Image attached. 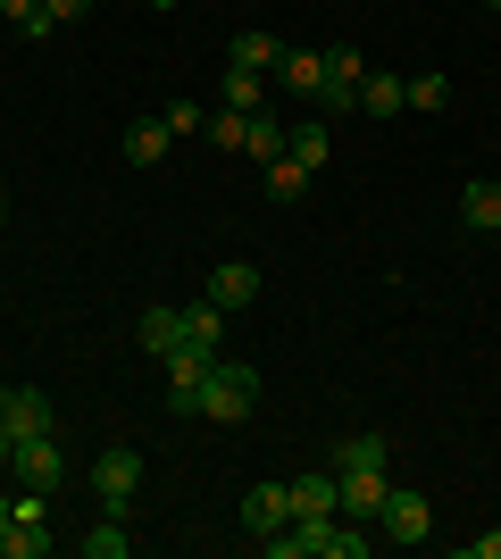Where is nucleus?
I'll return each instance as SVG.
<instances>
[{"label": "nucleus", "instance_id": "72a5a7b5", "mask_svg": "<svg viewBox=\"0 0 501 559\" xmlns=\"http://www.w3.org/2000/svg\"><path fill=\"white\" fill-rule=\"evenodd\" d=\"M0 409H9V384H0Z\"/></svg>", "mask_w": 501, "mask_h": 559}, {"label": "nucleus", "instance_id": "aec40b11", "mask_svg": "<svg viewBox=\"0 0 501 559\" xmlns=\"http://www.w3.org/2000/svg\"><path fill=\"white\" fill-rule=\"evenodd\" d=\"M126 551H134V535H126V518L109 510V518L93 526V535H84V559H126Z\"/></svg>", "mask_w": 501, "mask_h": 559}, {"label": "nucleus", "instance_id": "473e14b6", "mask_svg": "<svg viewBox=\"0 0 501 559\" xmlns=\"http://www.w3.org/2000/svg\"><path fill=\"white\" fill-rule=\"evenodd\" d=\"M9 510H17V501H9V492H0V526H9Z\"/></svg>", "mask_w": 501, "mask_h": 559}, {"label": "nucleus", "instance_id": "cd10ccee", "mask_svg": "<svg viewBox=\"0 0 501 559\" xmlns=\"http://www.w3.org/2000/svg\"><path fill=\"white\" fill-rule=\"evenodd\" d=\"M167 134H201V126H210V117H201V109H192V100H167Z\"/></svg>", "mask_w": 501, "mask_h": 559}, {"label": "nucleus", "instance_id": "f03ea898", "mask_svg": "<svg viewBox=\"0 0 501 559\" xmlns=\"http://www.w3.org/2000/svg\"><path fill=\"white\" fill-rule=\"evenodd\" d=\"M359 75H368V59H359L351 43H334L326 50V75H318V109H326V117L359 109Z\"/></svg>", "mask_w": 501, "mask_h": 559}, {"label": "nucleus", "instance_id": "393cba45", "mask_svg": "<svg viewBox=\"0 0 501 559\" xmlns=\"http://www.w3.org/2000/svg\"><path fill=\"white\" fill-rule=\"evenodd\" d=\"M285 151H293V159H301V167H310V176H318L334 142H326V126H293V142H285Z\"/></svg>", "mask_w": 501, "mask_h": 559}, {"label": "nucleus", "instance_id": "20e7f679", "mask_svg": "<svg viewBox=\"0 0 501 559\" xmlns=\"http://www.w3.org/2000/svg\"><path fill=\"white\" fill-rule=\"evenodd\" d=\"M93 492H100V510H118L126 518V501H134V492H143V460H134V451H100L93 460Z\"/></svg>", "mask_w": 501, "mask_h": 559}, {"label": "nucleus", "instance_id": "a211bd4d", "mask_svg": "<svg viewBox=\"0 0 501 559\" xmlns=\"http://www.w3.org/2000/svg\"><path fill=\"white\" fill-rule=\"evenodd\" d=\"M217 334H226V309L201 293V301L184 309V343H192V350H217Z\"/></svg>", "mask_w": 501, "mask_h": 559}, {"label": "nucleus", "instance_id": "2eb2a0df", "mask_svg": "<svg viewBox=\"0 0 501 559\" xmlns=\"http://www.w3.org/2000/svg\"><path fill=\"white\" fill-rule=\"evenodd\" d=\"M210 301H217V309L260 301V267H242V259H235V267H217V276H210Z\"/></svg>", "mask_w": 501, "mask_h": 559}, {"label": "nucleus", "instance_id": "f3484780", "mask_svg": "<svg viewBox=\"0 0 501 559\" xmlns=\"http://www.w3.org/2000/svg\"><path fill=\"white\" fill-rule=\"evenodd\" d=\"M226 59H235V68H251V75H267V68H276V59H285V43L251 25V34H235V50H226Z\"/></svg>", "mask_w": 501, "mask_h": 559}, {"label": "nucleus", "instance_id": "0eeeda50", "mask_svg": "<svg viewBox=\"0 0 501 559\" xmlns=\"http://www.w3.org/2000/svg\"><path fill=\"white\" fill-rule=\"evenodd\" d=\"M285 501H293V518H343V476H293L285 485Z\"/></svg>", "mask_w": 501, "mask_h": 559}, {"label": "nucleus", "instance_id": "bb28decb", "mask_svg": "<svg viewBox=\"0 0 501 559\" xmlns=\"http://www.w3.org/2000/svg\"><path fill=\"white\" fill-rule=\"evenodd\" d=\"M409 109H452V84L443 75H409Z\"/></svg>", "mask_w": 501, "mask_h": 559}, {"label": "nucleus", "instance_id": "9d476101", "mask_svg": "<svg viewBox=\"0 0 501 559\" xmlns=\"http://www.w3.org/2000/svg\"><path fill=\"white\" fill-rule=\"evenodd\" d=\"M285 518H293L285 485H251V492H242V526H251V543H260V535H276Z\"/></svg>", "mask_w": 501, "mask_h": 559}, {"label": "nucleus", "instance_id": "39448f33", "mask_svg": "<svg viewBox=\"0 0 501 559\" xmlns=\"http://www.w3.org/2000/svg\"><path fill=\"white\" fill-rule=\"evenodd\" d=\"M9 476H17L25 492H59V476H68V467H59V435H25V443L9 451Z\"/></svg>", "mask_w": 501, "mask_h": 559}, {"label": "nucleus", "instance_id": "412c9836", "mask_svg": "<svg viewBox=\"0 0 501 559\" xmlns=\"http://www.w3.org/2000/svg\"><path fill=\"white\" fill-rule=\"evenodd\" d=\"M285 142H293V126H276V117H260V109H251V142H242V151H251V159H285Z\"/></svg>", "mask_w": 501, "mask_h": 559}, {"label": "nucleus", "instance_id": "b1692460", "mask_svg": "<svg viewBox=\"0 0 501 559\" xmlns=\"http://www.w3.org/2000/svg\"><path fill=\"white\" fill-rule=\"evenodd\" d=\"M318 559H368V535H351V526H318Z\"/></svg>", "mask_w": 501, "mask_h": 559}, {"label": "nucleus", "instance_id": "e433bc0d", "mask_svg": "<svg viewBox=\"0 0 501 559\" xmlns=\"http://www.w3.org/2000/svg\"><path fill=\"white\" fill-rule=\"evenodd\" d=\"M0 217H9V201H0Z\"/></svg>", "mask_w": 501, "mask_h": 559}, {"label": "nucleus", "instance_id": "4468645a", "mask_svg": "<svg viewBox=\"0 0 501 559\" xmlns=\"http://www.w3.org/2000/svg\"><path fill=\"white\" fill-rule=\"evenodd\" d=\"M318 75H326V50H285V59H276V84H285V93L318 100Z\"/></svg>", "mask_w": 501, "mask_h": 559}, {"label": "nucleus", "instance_id": "f704fd0d", "mask_svg": "<svg viewBox=\"0 0 501 559\" xmlns=\"http://www.w3.org/2000/svg\"><path fill=\"white\" fill-rule=\"evenodd\" d=\"M151 9H176V0H151Z\"/></svg>", "mask_w": 501, "mask_h": 559}, {"label": "nucleus", "instance_id": "2f4dec72", "mask_svg": "<svg viewBox=\"0 0 501 559\" xmlns=\"http://www.w3.org/2000/svg\"><path fill=\"white\" fill-rule=\"evenodd\" d=\"M9 451H17V435H9V418H0V467H9Z\"/></svg>", "mask_w": 501, "mask_h": 559}, {"label": "nucleus", "instance_id": "f257e3e1", "mask_svg": "<svg viewBox=\"0 0 501 559\" xmlns=\"http://www.w3.org/2000/svg\"><path fill=\"white\" fill-rule=\"evenodd\" d=\"M251 401H260V376L242 368V359H210V384H201V418L242 426V418H251Z\"/></svg>", "mask_w": 501, "mask_h": 559}, {"label": "nucleus", "instance_id": "6e6552de", "mask_svg": "<svg viewBox=\"0 0 501 559\" xmlns=\"http://www.w3.org/2000/svg\"><path fill=\"white\" fill-rule=\"evenodd\" d=\"M384 467H351V476H343V518H351V526H377V510H384Z\"/></svg>", "mask_w": 501, "mask_h": 559}, {"label": "nucleus", "instance_id": "a878e982", "mask_svg": "<svg viewBox=\"0 0 501 559\" xmlns=\"http://www.w3.org/2000/svg\"><path fill=\"white\" fill-rule=\"evenodd\" d=\"M217 109H242V117H251V109H260V75H251V68H226V100H217Z\"/></svg>", "mask_w": 501, "mask_h": 559}, {"label": "nucleus", "instance_id": "c85d7f7f", "mask_svg": "<svg viewBox=\"0 0 501 559\" xmlns=\"http://www.w3.org/2000/svg\"><path fill=\"white\" fill-rule=\"evenodd\" d=\"M43 17H50V25H75V17H93V0H50Z\"/></svg>", "mask_w": 501, "mask_h": 559}, {"label": "nucleus", "instance_id": "dca6fc26", "mask_svg": "<svg viewBox=\"0 0 501 559\" xmlns=\"http://www.w3.org/2000/svg\"><path fill=\"white\" fill-rule=\"evenodd\" d=\"M134 334H143V350L167 359V350H184V309H143V326H134Z\"/></svg>", "mask_w": 501, "mask_h": 559}, {"label": "nucleus", "instance_id": "7c9ffc66", "mask_svg": "<svg viewBox=\"0 0 501 559\" xmlns=\"http://www.w3.org/2000/svg\"><path fill=\"white\" fill-rule=\"evenodd\" d=\"M468 559H501V535H477V543H468Z\"/></svg>", "mask_w": 501, "mask_h": 559}, {"label": "nucleus", "instance_id": "ddd939ff", "mask_svg": "<svg viewBox=\"0 0 501 559\" xmlns=\"http://www.w3.org/2000/svg\"><path fill=\"white\" fill-rule=\"evenodd\" d=\"M460 217L477 234H501V176H477V185L460 192Z\"/></svg>", "mask_w": 501, "mask_h": 559}, {"label": "nucleus", "instance_id": "9b49d317", "mask_svg": "<svg viewBox=\"0 0 501 559\" xmlns=\"http://www.w3.org/2000/svg\"><path fill=\"white\" fill-rule=\"evenodd\" d=\"M359 109H368V117H402L409 109V75L368 68V75H359Z\"/></svg>", "mask_w": 501, "mask_h": 559}, {"label": "nucleus", "instance_id": "c756f323", "mask_svg": "<svg viewBox=\"0 0 501 559\" xmlns=\"http://www.w3.org/2000/svg\"><path fill=\"white\" fill-rule=\"evenodd\" d=\"M0 9H9V17H17V25H34V17H43V9H50V0H0Z\"/></svg>", "mask_w": 501, "mask_h": 559}, {"label": "nucleus", "instance_id": "6ab92c4d", "mask_svg": "<svg viewBox=\"0 0 501 559\" xmlns=\"http://www.w3.org/2000/svg\"><path fill=\"white\" fill-rule=\"evenodd\" d=\"M351 467H384V435H343L334 443V476H351Z\"/></svg>", "mask_w": 501, "mask_h": 559}, {"label": "nucleus", "instance_id": "c9c22d12", "mask_svg": "<svg viewBox=\"0 0 501 559\" xmlns=\"http://www.w3.org/2000/svg\"><path fill=\"white\" fill-rule=\"evenodd\" d=\"M485 9H501V0H485Z\"/></svg>", "mask_w": 501, "mask_h": 559}, {"label": "nucleus", "instance_id": "423d86ee", "mask_svg": "<svg viewBox=\"0 0 501 559\" xmlns=\"http://www.w3.org/2000/svg\"><path fill=\"white\" fill-rule=\"evenodd\" d=\"M210 359L217 350H167V401H176V409H184V418H201V384H210Z\"/></svg>", "mask_w": 501, "mask_h": 559}, {"label": "nucleus", "instance_id": "5701e85b", "mask_svg": "<svg viewBox=\"0 0 501 559\" xmlns=\"http://www.w3.org/2000/svg\"><path fill=\"white\" fill-rule=\"evenodd\" d=\"M201 134H210L217 151H242V142H251V117H242V109H210V126H201Z\"/></svg>", "mask_w": 501, "mask_h": 559}, {"label": "nucleus", "instance_id": "1a4fd4ad", "mask_svg": "<svg viewBox=\"0 0 501 559\" xmlns=\"http://www.w3.org/2000/svg\"><path fill=\"white\" fill-rule=\"evenodd\" d=\"M118 159L126 167H159L167 159V117H134V126L118 134Z\"/></svg>", "mask_w": 501, "mask_h": 559}, {"label": "nucleus", "instance_id": "f8f14e48", "mask_svg": "<svg viewBox=\"0 0 501 559\" xmlns=\"http://www.w3.org/2000/svg\"><path fill=\"white\" fill-rule=\"evenodd\" d=\"M0 418H9V435H50V393H34V384H9V409H0Z\"/></svg>", "mask_w": 501, "mask_h": 559}, {"label": "nucleus", "instance_id": "4be33fe9", "mask_svg": "<svg viewBox=\"0 0 501 559\" xmlns=\"http://www.w3.org/2000/svg\"><path fill=\"white\" fill-rule=\"evenodd\" d=\"M267 192H276V201H301V192H310V167L293 159V151H285V159H267Z\"/></svg>", "mask_w": 501, "mask_h": 559}, {"label": "nucleus", "instance_id": "7ed1b4c3", "mask_svg": "<svg viewBox=\"0 0 501 559\" xmlns=\"http://www.w3.org/2000/svg\"><path fill=\"white\" fill-rule=\"evenodd\" d=\"M377 526H384V543H402V551H409V543H427L434 535L427 492H402V485H393V492H384V510H377Z\"/></svg>", "mask_w": 501, "mask_h": 559}]
</instances>
